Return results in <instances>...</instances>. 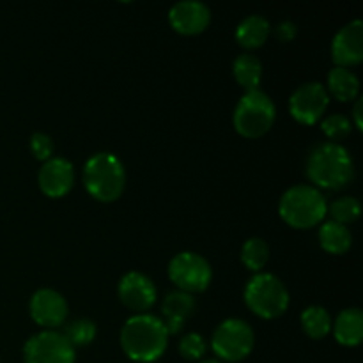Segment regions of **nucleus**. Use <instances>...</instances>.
<instances>
[{
	"instance_id": "nucleus-1",
	"label": "nucleus",
	"mask_w": 363,
	"mask_h": 363,
	"mask_svg": "<svg viewBox=\"0 0 363 363\" xmlns=\"http://www.w3.org/2000/svg\"><path fill=\"white\" fill-rule=\"evenodd\" d=\"M167 333L162 319L149 314H138L128 319L121 330V346L133 362H156L167 350Z\"/></svg>"
},
{
	"instance_id": "nucleus-2",
	"label": "nucleus",
	"mask_w": 363,
	"mask_h": 363,
	"mask_svg": "<svg viewBox=\"0 0 363 363\" xmlns=\"http://www.w3.org/2000/svg\"><path fill=\"white\" fill-rule=\"evenodd\" d=\"M307 176L318 186L326 190H340L353 181V158L350 151L337 142L318 144L308 155Z\"/></svg>"
},
{
	"instance_id": "nucleus-3",
	"label": "nucleus",
	"mask_w": 363,
	"mask_h": 363,
	"mask_svg": "<svg viewBox=\"0 0 363 363\" xmlns=\"http://www.w3.org/2000/svg\"><path fill=\"white\" fill-rule=\"evenodd\" d=\"M85 190L99 202H113L123 195L126 172L112 152H98L91 156L84 167Z\"/></svg>"
},
{
	"instance_id": "nucleus-4",
	"label": "nucleus",
	"mask_w": 363,
	"mask_h": 363,
	"mask_svg": "<svg viewBox=\"0 0 363 363\" xmlns=\"http://www.w3.org/2000/svg\"><path fill=\"white\" fill-rule=\"evenodd\" d=\"M280 216L294 229H311L321 223L328 213V204L321 191L308 184H296L282 195Z\"/></svg>"
},
{
	"instance_id": "nucleus-5",
	"label": "nucleus",
	"mask_w": 363,
	"mask_h": 363,
	"mask_svg": "<svg viewBox=\"0 0 363 363\" xmlns=\"http://www.w3.org/2000/svg\"><path fill=\"white\" fill-rule=\"evenodd\" d=\"M245 301L259 318L275 319L289 307V293L275 275L257 273L245 287Z\"/></svg>"
},
{
	"instance_id": "nucleus-6",
	"label": "nucleus",
	"mask_w": 363,
	"mask_h": 363,
	"mask_svg": "<svg viewBox=\"0 0 363 363\" xmlns=\"http://www.w3.org/2000/svg\"><path fill=\"white\" fill-rule=\"evenodd\" d=\"M275 103L268 94L255 89L248 91L234 110V128L247 138H259L272 130L275 123Z\"/></svg>"
},
{
	"instance_id": "nucleus-7",
	"label": "nucleus",
	"mask_w": 363,
	"mask_h": 363,
	"mask_svg": "<svg viewBox=\"0 0 363 363\" xmlns=\"http://www.w3.org/2000/svg\"><path fill=\"white\" fill-rule=\"evenodd\" d=\"M254 330L243 319H227L215 330L211 347L225 362H241L254 350Z\"/></svg>"
},
{
	"instance_id": "nucleus-8",
	"label": "nucleus",
	"mask_w": 363,
	"mask_h": 363,
	"mask_svg": "<svg viewBox=\"0 0 363 363\" xmlns=\"http://www.w3.org/2000/svg\"><path fill=\"white\" fill-rule=\"evenodd\" d=\"M169 277L174 286L183 293H202L211 284L213 272L209 262L194 252L174 255L169 264Z\"/></svg>"
},
{
	"instance_id": "nucleus-9",
	"label": "nucleus",
	"mask_w": 363,
	"mask_h": 363,
	"mask_svg": "<svg viewBox=\"0 0 363 363\" xmlns=\"http://www.w3.org/2000/svg\"><path fill=\"white\" fill-rule=\"evenodd\" d=\"M23 358L25 363H74V347L64 333L45 330L27 340Z\"/></svg>"
},
{
	"instance_id": "nucleus-10",
	"label": "nucleus",
	"mask_w": 363,
	"mask_h": 363,
	"mask_svg": "<svg viewBox=\"0 0 363 363\" xmlns=\"http://www.w3.org/2000/svg\"><path fill=\"white\" fill-rule=\"evenodd\" d=\"M328 103V91L319 82H308L293 92L289 99V112L298 123L312 126L326 112Z\"/></svg>"
},
{
	"instance_id": "nucleus-11",
	"label": "nucleus",
	"mask_w": 363,
	"mask_h": 363,
	"mask_svg": "<svg viewBox=\"0 0 363 363\" xmlns=\"http://www.w3.org/2000/svg\"><path fill=\"white\" fill-rule=\"evenodd\" d=\"M332 59L339 67L357 66L363 60V23L354 20L344 25L332 43Z\"/></svg>"
},
{
	"instance_id": "nucleus-12",
	"label": "nucleus",
	"mask_w": 363,
	"mask_h": 363,
	"mask_svg": "<svg viewBox=\"0 0 363 363\" xmlns=\"http://www.w3.org/2000/svg\"><path fill=\"white\" fill-rule=\"evenodd\" d=\"M156 287L147 275L140 272H130L121 279L119 298L130 311L145 312L155 305Z\"/></svg>"
},
{
	"instance_id": "nucleus-13",
	"label": "nucleus",
	"mask_w": 363,
	"mask_h": 363,
	"mask_svg": "<svg viewBox=\"0 0 363 363\" xmlns=\"http://www.w3.org/2000/svg\"><path fill=\"white\" fill-rule=\"evenodd\" d=\"M30 315L43 328H59L67 318V303L57 291L39 289L30 300Z\"/></svg>"
},
{
	"instance_id": "nucleus-14",
	"label": "nucleus",
	"mask_w": 363,
	"mask_h": 363,
	"mask_svg": "<svg viewBox=\"0 0 363 363\" xmlns=\"http://www.w3.org/2000/svg\"><path fill=\"white\" fill-rule=\"evenodd\" d=\"M170 25L176 32L184 35L201 34L211 20V13L206 4L197 0H183L170 7L169 11Z\"/></svg>"
},
{
	"instance_id": "nucleus-15",
	"label": "nucleus",
	"mask_w": 363,
	"mask_h": 363,
	"mask_svg": "<svg viewBox=\"0 0 363 363\" xmlns=\"http://www.w3.org/2000/svg\"><path fill=\"white\" fill-rule=\"evenodd\" d=\"M38 179L43 194L52 199L64 197L74 184V169L66 158H50L39 170Z\"/></svg>"
},
{
	"instance_id": "nucleus-16",
	"label": "nucleus",
	"mask_w": 363,
	"mask_h": 363,
	"mask_svg": "<svg viewBox=\"0 0 363 363\" xmlns=\"http://www.w3.org/2000/svg\"><path fill=\"white\" fill-rule=\"evenodd\" d=\"M195 311V300L191 294L183 291H172L167 294L163 301V315H165V328L169 335L181 332L184 328V323L190 319Z\"/></svg>"
},
{
	"instance_id": "nucleus-17",
	"label": "nucleus",
	"mask_w": 363,
	"mask_h": 363,
	"mask_svg": "<svg viewBox=\"0 0 363 363\" xmlns=\"http://www.w3.org/2000/svg\"><path fill=\"white\" fill-rule=\"evenodd\" d=\"M333 332H335V339L342 346H358L363 339V314L360 308H346L340 312Z\"/></svg>"
},
{
	"instance_id": "nucleus-18",
	"label": "nucleus",
	"mask_w": 363,
	"mask_h": 363,
	"mask_svg": "<svg viewBox=\"0 0 363 363\" xmlns=\"http://www.w3.org/2000/svg\"><path fill=\"white\" fill-rule=\"evenodd\" d=\"M269 30V21L266 18L259 16V14H252L247 16L236 28V39L243 48H259L266 43L268 39Z\"/></svg>"
},
{
	"instance_id": "nucleus-19",
	"label": "nucleus",
	"mask_w": 363,
	"mask_h": 363,
	"mask_svg": "<svg viewBox=\"0 0 363 363\" xmlns=\"http://www.w3.org/2000/svg\"><path fill=\"white\" fill-rule=\"evenodd\" d=\"M319 241H321V247L328 254L340 255L350 250L351 243H353V236H351L350 229L346 225L332 220V222L323 223L321 230H319Z\"/></svg>"
},
{
	"instance_id": "nucleus-20",
	"label": "nucleus",
	"mask_w": 363,
	"mask_h": 363,
	"mask_svg": "<svg viewBox=\"0 0 363 363\" xmlns=\"http://www.w3.org/2000/svg\"><path fill=\"white\" fill-rule=\"evenodd\" d=\"M328 91L339 101H351V99L358 98L360 82H358V77L353 71L337 66L328 74Z\"/></svg>"
},
{
	"instance_id": "nucleus-21",
	"label": "nucleus",
	"mask_w": 363,
	"mask_h": 363,
	"mask_svg": "<svg viewBox=\"0 0 363 363\" xmlns=\"http://www.w3.org/2000/svg\"><path fill=\"white\" fill-rule=\"evenodd\" d=\"M233 73L238 84L248 91H255L261 84L262 78V64L261 60L250 53H243L238 57L233 64Z\"/></svg>"
},
{
	"instance_id": "nucleus-22",
	"label": "nucleus",
	"mask_w": 363,
	"mask_h": 363,
	"mask_svg": "<svg viewBox=\"0 0 363 363\" xmlns=\"http://www.w3.org/2000/svg\"><path fill=\"white\" fill-rule=\"evenodd\" d=\"M301 326L311 339H325L332 330V318L323 307H308L301 314Z\"/></svg>"
},
{
	"instance_id": "nucleus-23",
	"label": "nucleus",
	"mask_w": 363,
	"mask_h": 363,
	"mask_svg": "<svg viewBox=\"0 0 363 363\" xmlns=\"http://www.w3.org/2000/svg\"><path fill=\"white\" fill-rule=\"evenodd\" d=\"M269 259V247L261 238H250L241 248V261L250 272H261Z\"/></svg>"
},
{
	"instance_id": "nucleus-24",
	"label": "nucleus",
	"mask_w": 363,
	"mask_h": 363,
	"mask_svg": "<svg viewBox=\"0 0 363 363\" xmlns=\"http://www.w3.org/2000/svg\"><path fill=\"white\" fill-rule=\"evenodd\" d=\"M64 337L69 340L73 347H84L94 340L96 337V325L89 319H77V321L69 323L64 330Z\"/></svg>"
},
{
	"instance_id": "nucleus-25",
	"label": "nucleus",
	"mask_w": 363,
	"mask_h": 363,
	"mask_svg": "<svg viewBox=\"0 0 363 363\" xmlns=\"http://www.w3.org/2000/svg\"><path fill=\"white\" fill-rule=\"evenodd\" d=\"M328 211L332 215L333 222L346 225V223H353L354 220H358L362 208L360 202L354 197H340L330 204Z\"/></svg>"
},
{
	"instance_id": "nucleus-26",
	"label": "nucleus",
	"mask_w": 363,
	"mask_h": 363,
	"mask_svg": "<svg viewBox=\"0 0 363 363\" xmlns=\"http://www.w3.org/2000/svg\"><path fill=\"white\" fill-rule=\"evenodd\" d=\"M321 130L325 131L326 137H330L332 140H344L347 135L351 133V121L346 116H340V113H333V116L326 117L321 123Z\"/></svg>"
},
{
	"instance_id": "nucleus-27",
	"label": "nucleus",
	"mask_w": 363,
	"mask_h": 363,
	"mask_svg": "<svg viewBox=\"0 0 363 363\" xmlns=\"http://www.w3.org/2000/svg\"><path fill=\"white\" fill-rule=\"evenodd\" d=\"M179 353L186 360H201L206 353V342L199 333H188L179 342Z\"/></svg>"
},
{
	"instance_id": "nucleus-28",
	"label": "nucleus",
	"mask_w": 363,
	"mask_h": 363,
	"mask_svg": "<svg viewBox=\"0 0 363 363\" xmlns=\"http://www.w3.org/2000/svg\"><path fill=\"white\" fill-rule=\"evenodd\" d=\"M30 151L41 162H48L53 155V142L48 135L34 133L30 138Z\"/></svg>"
},
{
	"instance_id": "nucleus-29",
	"label": "nucleus",
	"mask_w": 363,
	"mask_h": 363,
	"mask_svg": "<svg viewBox=\"0 0 363 363\" xmlns=\"http://www.w3.org/2000/svg\"><path fill=\"white\" fill-rule=\"evenodd\" d=\"M275 35L277 39L282 43L293 41V39L296 38V25H294L293 21H282L280 25H277Z\"/></svg>"
},
{
	"instance_id": "nucleus-30",
	"label": "nucleus",
	"mask_w": 363,
	"mask_h": 363,
	"mask_svg": "<svg viewBox=\"0 0 363 363\" xmlns=\"http://www.w3.org/2000/svg\"><path fill=\"white\" fill-rule=\"evenodd\" d=\"M353 117H354V124H357L358 130H363V123H362V99H358L357 105H354L353 110Z\"/></svg>"
},
{
	"instance_id": "nucleus-31",
	"label": "nucleus",
	"mask_w": 363,
	"mask_h": 363,
	"mask_svg": "<svg viewBox=\"0 0 363 363\" xmlns=\"http://www.w3.org/2000/svg\"><path fill=\"white\" fill-rule=\"evenodd\" d=\"M201 363H220L218 360H204V362H201Z\"/></svg>"
}]
</instances>
